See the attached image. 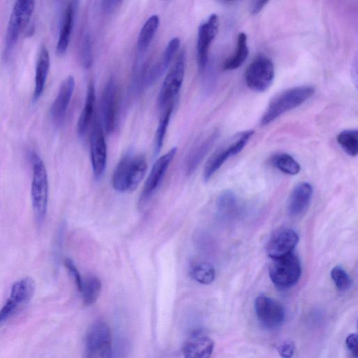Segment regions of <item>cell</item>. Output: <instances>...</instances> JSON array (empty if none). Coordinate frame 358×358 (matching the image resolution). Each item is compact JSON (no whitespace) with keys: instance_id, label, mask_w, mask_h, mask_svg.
<instances>
[{"instance_id":"cell-13","label":"cell","mask_w":358,"mask_h":358,"mask_svg":"<svg viewBox=\"0 0 358 358\" xmlns=\"http://www.w3.org/2000/svg\"><path fill=\"white\" fill-rule=\"evenodd\" d=\"M91 162L94 178L99 180L104 173L107 162V149L101 124L95 120L90 139Z\"/></svg>"},{"instance_id":"cell-16","label":"cell","mask_w":358,"mask_h":358,"mask_svg":"<svg viewBox=\"0 0 358 358\" xmlns=\"http://www.w3.org/2000/svg\"><path fill=\"white\" fill-rule=\"evenodd\" d=\"M219 136V131L214 129L200 138L191 148L185 160L187 176L192 174L211 149Z\"/></svg>"},{"instance_id":"cell-22","label":"cell","mask_w":358,"mask_h":358,"mask_svg":"<svg viewBox=\"0 0 358 358\" xmlns=\"http://www.w3.org/2000/svg\"><path fill=\"white\" fill-rule=\"evenodd\" d=\"M74 12L73 3H69L62 15L57 44L56 50L59 55L64 54L68 48L73 24Z\"/></svg>"},{"instance_id":"cell-9","label":"cell","mask_w":358,"mask_h":358,"mask_svg":"<svg viewBox=\"0 0 358 358\" xmlns=\"http://www.w3.org/2000/svg\"><path fill=\"white\" fill-rule=\"evenodd\" d=\"M185 71V52H180L166 74L157 96V105L162 108L169 105L180 92Z\"/></svg>"},{"instance_id":"cell-23","label":"cell","mask_w":358,"mask_h":358,"mask_svg":"<svg viewBox=\"0 0 358 358\" xmlns=\"http://www.w3.org/2000/svg\"><path fill=\"white\" fill-rule=\"evenodd\" d=\"M95 103V88L94 83L91 82L88 85L85 104L77 124V133L80 137H83L85 134L92 122Z\"/></svg>"},{"instance_id":"cell-8","label":"cell","mask_w":358,"mask_h":358,"mask_svg":"<svg viewBox=\"0 0 358 358\" xmlns=\"http://www.w3.org/2000/svg\"><path fill=\"white\" fill-rule=\"evenodd\" d=\"M275 76L272 61L264 55L257 57L245 71V80L253 91L262 92L271 85Z\"/></svg>"},{"instance_id":"cell-33","label":"cell","mask_w":358,"mask_h":358,"mask_svg":"<svg viewBox=\"0 0 358 358\" xmlns=\"http://www.w3.org/2000/svg\"><path fill=\"white\" fill-rule=\"evenodd\" d=\"M80 61L85 69L90 68L92 63L91 37L89 33L85 34L81 42Z\"/></svg>"},{"instance_id":"cell-10","label":"cell","mask_w":358,"mask_h":358,"mask_svg":"<svg viewBox=\"0 0 358 358\" xmlns=\"http://www.w3.org/2000/svg\"><path fill=\"white\" fill-rule=\"evenodd\" d=\"M255 310L259 322L266 329H275L284 322V307L269 296H258L255 301Z\"/></svg>"},{"instance_id":"cell-15","label":"cell","mask_w":358,"mask_h":358,"mask_svg":"<svg viewBox=\"0 0 358 358\" xmlns=\"http://www.w3.org/2000/svg\"><path fill=\"white\" fill-rule=\"evenodd\" d=\"M299 241L297 233L287 227L275 231L268 240L266 252L271 258L287 255L294 250Z\"/></svg>"},{"instance_id":"cell-6","label":"cell","mask_w":358,"mask_h":358,"mask_svg":"<svg viewBox=\"0 0 358 358\" xmlns=\"http://www.w3.org/2000/svg\"><path fill=\"white\" fill-rule=\"evenodd\" d=\"M269 276L278 288L286 289L295 285L300 278L301 267L299 258L293 252L272 258L268 268Z\"/></svg>"},{"instance_id":"cell-3","label":"cell","mask_w":358,"mask_h":358,"mask_svg":"<svg viewBox=\"0 0 358 358\" xmlns=\"http://www.w3.org/2000/svg\"><path fill=\"white\" fill-rule=\"evenodd\" d=\"M33 169L31 196L35 219L41 224L46 216L48 201V180L45 166L35 152L30 154Z\"/></svg>"},{"instance_id":"cell-34","label":"cell","mask_w":358,"mask_h":358,"mask_svg":"<svg viewBox=\"0 0 358 358\" xmlns=\"http://www.w3.org/2000/svg\"><path fill=\"white\" fill-rule=\"evenodd\" d=\"M34 8V0H16L13 10L27 17H31Z\"/></svg>"},{"instance_id":"cell-24","label":"cell","mask_w":358,"mask_h":358,"mask_svg":"<svg viewBox=\"0 0 358 358\" xmlns=\"http://www.w3.org/2000/svg\"><path fill=\"white\" fill-rule=\"evenodd\" d=\"M216 208L220 216L229 217L238 211L239 202L234 192L224 190L220 194L216 201Z\"/></svg>"},{"instance_id":"cell-25","label":"cell","mask_w":358,"mask_h":358,"mask_svg":"<svg viewBox=\"0 0 358 358\" xmlns=\"http://www.w3.org/2000/svg\"><path fill=\"white\" fill-rule=\"evenodd\" d=\"M248 53L247 36L245 33L241 32L238 36L236 53L224 61L222 66L223 70L230 71L238 69L244 63Z\"/></svg>"},{"instance_id":"cell-2","label":"cell","mask_w":358,"mask_h":358,"mask_svg":"<svg viewBox=\"0 0 358 358\" xmlns=\"http://www.w3.org/2000/svg\"><path fill=\"white\" fill-rule=\"evenodd\" d=\"M314 93L315 88L310 85L294 87L279 93L269 102L260 120L261 124H270L283 113L301 106Z\"/></svg>"},{"instance_id":"cell-20","label":"cell","mask_w":358,"mask_h":358,"mask_svg":"<svg viewBox=\"0 0 358 358\" xmlns=\"http://www.w3.org/2000/svg\"><path fill=\"white\" fill-rule=\"evenodd\" d=\"M180 43V41L178 37H174L169 41L162 57L147 74L146 86L151 85L164 73L174 55L178 50Z\"/></svg>"},{"instance_id":"cell-19","label":"cell","mask_w":358,"mask_h":358,"mask_svg":"<svg viewBox=\"0 0 358 358\" xmlns=\"http://www.w3.org/2000/svg\"><path fill=\"white\" fill-rule=\"evenodd\" d=\"M313 188L310 183L301 182L295 185L289 197L288 213L291 216L301 215L308 209L312 199Z\"/></svg>"},{"instance_id":"cell-7","label":"cell","mask_w":358,"mask_h":358,"mask_svg":"<svg viewBox=\"0 0 358 358\" xmlns=\"http://www.w3.org/2000/svg\"><path fill=\"white\" fill-rule=\"evenodd\" d=\"M34 289V280L29 277L23 278L13 284L9 296L0 309V327L30 301Z\"/></svg>"},{"instance_id":"cell-26","label":"cell","mask_w":358,"mask_h":358,"mask_svg":"<svg viewBox=\"0 0 358 358\" xmlns=\"http://www.w3.org/2000/svg\"><path fill=\"white\" fill-rule=\"evenodd\" d=\"M101 282L94 275L83 278L80 292L85 305L91 306L98 299L101 291Z\"/></svg>"},{"instance_id":"cell-5","label":"cell","mask_w":358,"mask_h":358,"mask_svg":"<svg viewBox=\"0 0 358 358\" xmlns=\"http://www.w3.org/2000/svg\"><path fill=\"white\" fill-rule=\"evenodd\" d=\"M85 357L109 358L113 353V337L110 329L103 321L93 323L85 337Z\"/></svg>"},{"instance_id":"cell-39","label":"cell","mask_w":358,"mask_h":358,"mask_svg":"<svg viewBox=\"0 0 358 358\" xmlns=\"http://www.w3.org/2000/svg\"><path fill=\"white\" fill-rule=\"evenodd\" d=\"M269 0H253L250 6V13L257 14L265 6Z\"/></svg>"},{"instance_id":"cell-12","label":"cell","mask_w":358,"mask_h":358,"mask_svg":"<svg viewBox=\"0 0 358 358\" xmlns=\"http://www.w3.org/2000/svg\"><path fill=\"white\" fill-rule=\"evenodd\" d=\"M219 27L218 17L216 14L209 16L206 22L199 27L196 43V60L199 71L206 69L208 51L210 44L216 36Z\"/></svg>"},{"instance_id":"cell-18","label":"cell","mask_w":358,"mask_h":358,"mask_svg":"<svg viewBox=\"0 0 358 358\" xmlns=\"http://www.w3.org/2000/svg\"><path fill=\"white\" fill-rule=\"evenodd\" d=\"M214 342L208 336L200 333H193L182 347V354L186 358H208L213 353Z\"/></svg>"},{"instance_id":"cell-40","label":"cell","mask_w":358,"mask_h":358,"mask_svg":"<svg viewBox=\"0 0 358 358\" xmlns=\"http://www.w3.org/2000/svg\"><path fill=\"white\" fill-rule=\"evenodd\" d=\"M225 2H231V1H234L235 0H223Z\"/></svg>"},{"instance_id":"cell-36","label":"cell","mask_w":358,"mask_h":358,"mask_svg":"<svg viewBox=\"0 0 358 358\" xmlns=\"http://www.w3.org/2000/svg\"><path fill=\"white\" fill-rule=\"evenodd\" d=\"M65 265L67 268L69 273L73 277L74 282L77 286L78 289L79 290L81 287L82 284V280L83 278L80 275L78 270L77 269L76 266L73 264L71 259H65Z\"/></svg>"},{"instance_id":"cell-38","label":"cell","mask_w":358,"mask_h":358,"mask_svg":"<svg viewBox=\"0 0 358 358\" xmlns=\"http://www.w3.org/2000/svg\"><path fill=\"white\" fill-rule=\"evenodd\" d=\"M346 346L352 355L357 357L358 355L357 349V334L353 333L350 334L346 338Z\"/></svg>"},{"instance_id":"cell-31","label":"cell","mask_w":358,"mask_h":358,"mask_svg":"<svg viewBox=\"0 0 358 358\" xmlns=\"http://www.w3.org/2000/svg\"><path fill=\"white\" fill-rule=\"evenodd\" d=\"M338 143L346 154L351 157L358 153V132L357 129H347L341 131L336 138Z\"/></svg>"},{"instance_id":"cell-32","label":"cell","mask_w":358,"mask_h":358,"mask_svg":"<svg viewBox=\"0 0 358 358\" xmlns=\"http://www.w3.org/2000/svg\"><path fill=\"white\" fill-rule=\"evenodd\" d=\"M331 277L340 291H345L351 286V279L343 268L340 266L334 267L331 271Z\"/></svg>"},{"instance_id":"cell-35","label":"cell","mask_w":358,"mask_h":358,"mask_svg":"<svg viewBox=\"0 0 358 358\" xmlns=\"http://www.w3.org/2000/svg\"><path fill=\"white\" fill-rule=\"evenodd\" d=\"M278 352L282 357H291L294 352L295 345L292 341L286 340L277 348Z\"/></svg>"},{"instance_id":"cell-28","label":"cell","mask_w":358,"mask_h":358,"mask_svg":"<svg viewBox=\"0 0 358 358\" xmlns=\"http://www.w3.org/2000/svg\"><path fill=\"white\" fill-rule=\"evenodd\" d=\"M270 162L275 168L287 175H296L301 170L300 164L287 153H278L273 155Z\"/></svg>"},{"instance_id":"cell-11","label":"cell","mask_w":358,"mask_h":358,"mask_svg":"<svg viewBox=\"0 0 358 358\" xmlns=\"http://www.w3.org/2000/svg\"><path fill=\"white\" fill-rule=\"evenodd\" d=\"M118 110V89L113 78L106 84L101 97V112L107 134L114 131Z\"/></svg>"},{"instance_id":"cell-17","label":"cell","mask_w":358,"mask_h":358,"mask_svg":"<svg viewBox=\"0 0 358 358\" xmlns=\"http://www.w3.org/2000/svg\"><path fill=\"white\" fill-rule=\"evenodd\" d=\"M75 88L73 76H68L61 84L57 95L51 108L50 115L55 124L59 125L63 122Z\"/></svg>"},{"instance_id":"cell-1","label":"cell","mask_w":358,"mask_h":358,"mask_svg":"<svg viewBox=\"0 0 358 358\" xmlns=\"http://www.w3.org/2000/svg\"><path fill=\"white\" fill-rule=\"evenodd\" d=\"M147 162L142 155H124L117 163L112 176V186L119 192L134 190L143 179Z\"/></svg>"},{"instance_id":"cell-41","label":"cell","mask_w":358,"mask_h":358,"mask_svg":"<svg viewBox=\"0 0 358 358\" xmlns=\"http://www.w3.org/2000/svg\"><path fill=\"white\" fill-rule=\"evenodd\" d=\"M165 1H167V0H165Z\"/></svg>"},{"instance_id":"cell-30","label":"cell","mask_w":358,"mask_h":358,"mask_svg":"<svg viewBox=\"0 0 358 358\" xmlns=\"http://www.w3.org/2000/svg\"><path fill=\"white\" fill-rule=\"evenodd\" d=\"M174 101H171L160 117L155 135L154 153L157 155L163 145L165 134L173 112Z\"/></svg>"},{"instance_id":"cell-14","label":"cell","mask_w":358,"mask_h":358,"mask_svg":"<svg viewBox=\"0 0 358 358\" xmlns=\"http://www.w3.org/2000/svg\"><path fill=\"white\" fill-rule=\"evenodd\" d=\"M176 152L177 148L174 147L157 159L142 190L141 204L146 203L157 190Z\"/></svg>"},{"instance_id":"cell-21","label":"cell","mask_w":358,"mask_h":358,"mask_svg":"<svg viewBox=\"0 0 358 358\" xmlns=\"http://www.w3.org/2000/svg\"><path fill=\"white\" fill-rule=\"evenodd\" d=\"M50 68V57L45 46H42L36 66L35 88L33 101H36L42 95Z\"/></svg>"},{"instance_id":"cell-37","label":"cell","mask_w":358,"mask_h":358,"mask_svg":"<svg viewBox=\"0 0 358 358\" xmlns=\"http://www.w3.org/2000/svg\"><path fill=\"white\" fill-rule=\"evenodd\" d=\"M122 0H102L101 8L104 13H113L120 6Z\"/></svg>"},{"instance_id":"cell-29","label":"cell","mask_w":358,"mask_h":358,"mask_svg":"<svg viewBox=\"0 0 358 358\" xmlns=\"http://www.w3.org/2000/svg\"><path fill=\"white\" fill-rule=\"evenodd\" d=\"M190 275L196 282L203 285H208L214 280L215 271L210 263L200 261L192 265Z\"/></svg>"},{"instance_id":"cell-27","label":"cell","mask_w":358,"mask_h":358,"mask_svg":"<svg viewBox=\"0 0 358 358\" xmlns=\"http://www.w3.org/2000/svg\"><path fill=\"white\" fill-rule=\"evenodd\" d=\"M159 24V17L157 15H151L142 27L137 40L138 51L143 52L150 45Z\"/></svg>"},{"instance_id":"cell-4","label":"cell","mask_w":358,"mask_h":358,"mask_svg":"<svg viewBox=\"0 0 358 358\" xmlns=\"http://www.w3.org/2000/svg\"><path fill=\"white\" fill-rule=\"evenodd\" d=\"M254 133L252 129L238 132L217 148L206 163L203 172V180L208 181L228 159L241 152Z\"/></svg>"}]
</instances>
